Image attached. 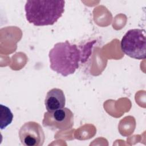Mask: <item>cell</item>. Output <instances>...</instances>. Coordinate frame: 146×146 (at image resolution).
Returning <instances> with one entry per match:
<instances>
[{
  "label": "cell",
  "mask_w": 146,
  "mask_h": 146,
  "mask_svg": "<svg viewBox=\"0 0 146 146\" xmlns=\"http://www.w3.org/2000/svg\"><path fill=\"white\" fill-rule=\"evenodd\" d=\"M64 4L63 0L27 1L25 6L26 19L37 26L52 25L62 17Z\"/></svg>",
  "instance_id": "cell-2"
},
{
  "label": "cell",
  "mask_w": 146,
  "mask_h": 146,
  "mask_svg": "<svg viewBox=\"0 0 146 146\" xmlns=\"http://www.w3.org/2000/svg\"><path fill=\"white\" fill-rule=\"evenodd\" d=\"M42 124L51 129L66 130L74 125V114L66 107L52 112H47L44 114Z\"/></svg>",
  "instance_id": "cell-4"
},
{
  "label": "cell",
  "mask_w": 146,
  "mask_h": 146,
  "mask_svg": "<svg viewBox=\"0 0 146 146\" xmlns=\"http://www.w3.org/2000/svg\"><path fill=\"white\" fill-rule=\"evenodd\" d=\"M50 68L58 74L67 76L78 68L79 62L87 58L82 55V50L68 41L56 43L48 54Z\"/></svg>",
  "instance_id": "cell-1"
},
{
  "label": "cell",
  "mask_w": 146,
  "mask_h": 146,
  "mask_svg": "<svg viewBox=\"0 0 146 146\" xmlns=\"http://www.w3.org/2000/svg\"><path fill=\"white\" fill-rule=\"evenodd\" d=\"M13 115L10 108L1 104V128L4 129L13 121Z\"/></svg>",
  "instance_id": "cell-7"
},
{
  "label": "cell",
  "mask_w": 146,
  "mask_h": 146,
  "mask_svg": "<svg viewBox=\"0 0 146 146\" xmlns=\"http://www.w3.org/2000/svg\"><path fill=\"white\" fill-rule=\"evenodd\" d=\"M66 98L63 91L59 88H54L48 91L46 94L44 104L48 112H52L64 107Z\"/></svg>",
  "instance_id": "cell-6"
},
{
  "label": "cell",
  "mask_w": 146,
  "mask_h": 146,
  "mask_svg": "<svg viewBox=\"0 0 146 146\" xmlns=\"http://www.w3.org/2000/svg\"><path fill=\"white\" fill-rule=\"evenodd\" d=\"M121 48L131 58L144 59L146 56L145 31L139 29L128 30L121 39Z\"/></svg>",
  "instance_id": "cell-3"
},
{
  "label": "cell",
  "mask_w": 146,
  "mask_h": 146,
  "mask_svg": "<svg viewBox=\"0 0 146 146\" xmlns=\"http://www.w3.org/2000/svg\"><path fill=\"white\" fill-rule=\"evenodd\" d=\"M19 137L23 145L42 146L44 141L45 135L39 124L35 121H28L21 127Z\"/></svg>",
  "instance_id": "cell-5"
}]
</instances>
